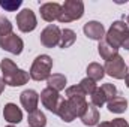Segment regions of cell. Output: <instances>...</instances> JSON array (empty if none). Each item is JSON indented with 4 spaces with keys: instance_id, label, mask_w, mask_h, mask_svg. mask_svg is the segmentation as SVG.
Instances as JSON below:
<instances>
[{
    "instance_id": "cell-1",
    "label": "cell",
    "mask_w": 129,
    "mask_h": 127,
    "mask_svg": "<svg viewBox=\"0 0 129 127\" xmlns=\"http://www.w3.org/2000/svg\"><path fill=\"white\" fill-rule=\"evenodd\" d=\"M0 69L3 73L2 78L5 81V84L9 87H21V85L27 84L30 79L29 72L20 69L11 58H3L0 61Z\"/></svg>"
},
{
    "instance_id": "cell-2",
    "label": "cell",
    "mask_w": 129,
    "mask_h": 127,
    "mask_svg": "<svg viewBox=\"0 0 129 127\" xmlns=\"http://www.w3.org/2000/svg\"><path fill=\"white\" fill-rule=\"evenodd\" d=\"M64 94H66V103L72 109L74 115L75 117H81L84 114V111L87 109V106H89V103L86 100V94L81 90V87L80 85L68 87Z\"/></svg>"
},
{
    "instance_id": "cell-3",
    "label": "cell",
    "mask_w": 129,
    "mask_h": 127,
    "mask_svg": "<svg viewBox=\"0 0 129 127\" xmlns=\"http://www.w3.org/2000/svg\"><path fill=\"white\" fill-rule=\"evenodd\" d=\"M51 69H53V58L47 54H41L35 58L30 67V79L33 81H45L50 78L51 75Z\"/></svg>"
},
{
    "instance_id": "cell-4",
    "label": "cell",
    "mask_w": 129,
    "mask_h": 127,
    "mask_svg": "<svg viewBox=\"0 0 129 127\" xmlns=\"http://www.w3.org/2000/svg\"><path fill=\"white\" fill-rule=\"evenodd\" d=\"M84 15V3L81 0H66L62 5V12L59 17V21L62 24L77 21Z\"/></svg>"
},
{
    "instance_id": "cell-5",
    "label": "cell",
    "mask_w": 129,
    "mask_h": 127,
    "mask_svg": "<svg viewBox=\"0 0 129 127\" xmlns=\"http://www.w3.org/2000/svg\"><path fill=\"white\" fill-rule=\"evenodd\" d=\"M128 32H129V27L125 21H114L110 26L108 32L105 33V37L104 39L110 45H113L114 48L119 49V48H122V42H123L125 36L128 34Z\"/></svg>"
},
{
    "instance_id": "cell-6",
    "label": "cell",
    "mask_w": 129,
    "mask_h": 127,
    "mask_svg": "<svg viewBox=\"0 0 129 127\" xmlns=\"http://www.w3.org/2000/svg\"><path fill=\"white\" fill-rule=\"evenodd\" d=\"M39 97H41V102H42L44 108H47L50 112H53L56 115H57L60 106L63 105V102H64V97L60 96V93H57V91H54V90H51L48 87L41 91Z\"/></svg>"
},
{
    "instance_id": "cell-7",
    "label": "cell",
    "mask_w": 129,
    "mask_h": 127,
    "mask_svg": "<svg viewBox=\"0 0 129 127\" xmlns=\"http://www.w3.org/2000/svg\"><path fill=\"white\" fill-rule=\"evenodd\" d=\"M104 70L107 75L113 76L114 79H125L126 73H128V67H126V63L125 60L122 58V55H116L110 60L105 61V66H104Z\"/></svg>"
},
{
    "instance_id": "cell-8",
    "label": "cell",
    "mask_w": 129,
    "mask_h": 127,
    "mask_svg": "<svg viewBox=\"0 0 129 127\" xmlns=\"http://www.w3.org/2000/svg\"><path fill=\"white\" fill-rule=\"evenodd\" d=\"M17 26L20 29V32L23 33H30L36 29L38 26V20L36 15L32 9H23L17 14Z\"/></svg>"
},
{
    "instance_id": "cell-9",
    "label": "cell",
    "mask_w": 129,
    "mask_h": 127,
    "mask_svg": "<svg viewBox=\"0 0 129 127\" xmlns=\"http://www.w3.org/2000/svg\"><path fill=\"white\" fill-rule=\"evenodd\" d=\"M0 48L11 52V54H21L23 48H24V42L20 36H17L15 33L6 34V36H0Z\"/></svg>"
},
{
    "instance_id": "cell-10",
    "label": "cell",
    "mask_w": 129,
    "mask_h": 127,
    "mask_svg": "<svg viewBox=\"0 0 129 127\" xmlns=\"http://www.w3.org/2000/svg\"><path fill=\"white\" fill-rule=\"evenodd\" d=\"M60 36H62V30L59 29V26L50 24L41 32V43L45 48H54L60 43Z\"/></svg>"
},
{
    "instance_id": "cell-11",
    "label": "cell",
    "mask_w": 129,
    "mask_h": 127,
    "mask_svg": "<svg viewBox=\"0 0 129 127\" xmlns=\"http://www.w3.org/2000/svg\"><path fill=\"white\" fill-rule=\"evenodd\" d=\"M39 12H41L42 20H45L47 23H53L54 20H59L60 12H62V5L56 2H48V3L41 5Z\"/></svg>"
},
{
    "instance_id": "cell-12",
    "label": "cell",
    "mask_w": 129,
    "mask_h": 127,
    "mask_svg": "<svg viewBox=\"0 0 129 127\" xmlns=\"http://www.w3.org/2000/svg\"><path fill=\"white\" fill-rule=\"evenodd\" d=\"M20 102H21V106L30 114V112H33V111L38 109L39 94H38L35 90H24V91L20 94Z\"/></svg>"
},
{
    "instance_id": "cell-13",
    "label": "cell",
    "mask_w": 129,
    "mask_h": 127,
    "mask_svg": "<svg viewBox=\"0 0 129 127\" xmlns=\"http://www.w3.org/2000/svg\"><path fill=\"white\" fill-rule=\"evenodd\" d=\"M84 34L92 40H102L105 37V29L99 21H89L83 27Z\"/></svg>"
},
{
    "instance_id": "cell-14",
    "label": "cell",
    "mask_w": 129,
    "mask_h": 127,
    "mask_svg": "<svg viewBox=\"0 0 129 127\" xmlns=\"http://www.w3.org/2000/svg\"><path fill=\"white\" fill-rule=\"evenodd\" d=\"M3 118L9 124H18L23 121V112L15 103H6L3 106Z\"/></svg>"
},
{
    "instance_id": "cell-15",
    "label": "cell",
    "mask_w": 129,
    "mask_h": 127,
    "mask_svg": "<svg viewBox=\"0 0 129 127\" xmlns=\"http://www.w3.org/2000/svg\"><path fill=\"white\" fill-rule=\"evenodd\" d=\"M80 120L83 121V124L84 126H98V123H99V111H98V108L95 105H89L87 106V109L84 111V114L80 117Z\"/></svg>"
},
{
    "instance_id": "cell-16",
    "label": "cell",
    "mask_w": 129,
    "mask_h": 127,
    "mask_svg": "<svg viewBox=\"0 0 129 127\" xmlns=\"http://www.w3.org/2000/svg\"><path fill=\"white\" fill-rule=\"evenodd\" d=\"M98 52H99V55L107 61V60H110V58H113V57H116L117 54H119V49L117 48H114L113 45H110L105 39H102V40H99V45H98Z\"/></svg>"
},
{
    "instance_id": "cell-17",
    "label": "cell",
    "mask_w": 129,
    "mask_h": 127,
    "mask_svg": "<svg viewBox=\"0 0 129 127\" xmlns=\"http://www.w3.org/2000/svg\"><path fill=\"white\" fill-rule=\"evenodd\" d=\"M107 108L113 114H122V112H125L128 109V100L125 97L116 96L114 99H111L110 102H107Z\"/></svg>"
},
{
    "instance_id": "cell-18",
    "label": "cell",
    "mask_w": 129,
    "mask_h": 127,
    "mask_svg": "<svg viewBox=\"0 0 129 127\" xmlns=\"http://www.w3.org/2000/svg\"><path fill=\"white\" fill-rule=\"evenodd\" d=\"M47 87L51 88V90H54V91H57V93L62 91L66 87V76L62 75V73H53V75H50V78L47 79Z\"/></svg>"
},
{
    "instance_id": "cell-19",
    "label": "cell",
    "mask_w": 129,
    "mask_h": 127,
    "mask_svg": "<svg viewBox=\"0 0 129 127\" xmlns=\"http://www.w3.org/2000/svg\"><path fill=\"white\" fill-rule=\"evenodd\" d=\"M86 72H87V78L93 79L95 82H96V81H101V79L105 76V70H104V66H101V64L96 63V61H93V63L89 64Z\"/></svg>"
},
{
    "instance_id": "cell-20",
    "label": "cell",
    "mask_w": 129,
    "mask_h": 127,
    "mask_svg": "<svg viewBox=\"0 0 129 127\" xmlns=\"http://www.w3.org/2000/svg\"><path fill=\"white\" fill-rule=\"evenodd\" d=\"M27 121H29V127H45L47 126V117L39 109H36V111H33V112L29 114Z\"/></svg>"
},
{
    "instance_id": "cell-21",
    "label": "cell",
    "mask_w": 129,
    "mask_h": 127,
    "mask_svg": "<svg viewBox=\"0 0 129 127\" xmlns=\"http://www.w3.org/2000/svg\"><path fill=\"white\" fill-rule=\"evenodd\" d=\"M75 40H77V33L74 32V30H71V29H63L62 30V36H60V43H59V46L64 49V48H69V46H72L74 43H75Z\"/></svg>"
},
{
    "instance_id": "cell-22",
    "label": "cell",
    "mask_w": 129,
    "mask_h": 127,
    "mask_svg": "<svg viewBox=\"0 0 129 127\" xmlns=\"http://www.w3.org/2000/svg\"><path fill=\"white\" fill-rule=\"evenodd\" d=\"M57 115L63 120L64 123H72L77 117L74 115V112H72V109L68 106V103H66V99H64L63 105L60 106V109H59V112H57Z\"/></svg>"
},
{
    "instance_id": "cell-23",
    "label": "cell",
    "mask_w": 129,
    "mask_h": 127,
    "mask_svg": "<svg viewBox=\"0 0 129 127\" xmlns=\"http://www.w3.org/2000/svg\"><path fill=\"white\" fill-rule=\"evenodd\" d=\"M78 85L81 87V90L84 91V94L86 96H92L93 94V91L98 88L96 82H95L93 79H90V78H84V79H81Z\"/></svg>"
},
{
    "instance_id": "cell-24",
    "label": "cell",
    "mask_w": 129,
    "mask_h": 127,
    "mask_svg": "<svg viewBox=\"0 0 129 127\" xmlns=\"http://www.w3.org/2000/svg\"><path fill=\"white\" fill-rule=\"evenodd\" d=\"M90 97H92V105H95L96 108H102V106L107 103L105 94H104V91L101 90V87H98L96 90L93 91V94L90 96Z\"/></svg>"
},
{
    "instance_id": "cell-25",
    "label": "cell",
    "mask_w": 129,
    "mask_h": 127,
    "mask_svg": "<svg viewBox=\"0 0 129 127\" xmlns=\"http://www.w3.org/2000/svg\"><path fill=\"white\" fill-rule=\"evenodd\" d=\"M21 5H23L21 0H2V2H0V6H2L5 11H9V12L17 11Z\"/></svg>"
},
{
    "instance_id": "cell-26",
    "label": "cell",
    "mask_w": 129,
    "mask_h": 127,
    "mask_svg": "<svg viewBox=\"0 0 129 127\" xmlns=\"http://www.w3.org/2000/svg\"><path fill=\"white\" fill-rule=\"evenodd\" d=\"M101 90L104 91L107 102H110L111 99H114V97L117 96V88H116V85H113V84H104V85H101Z\"/></svg>"
},
{
    "instance_id": "cell-27",
    "label": "cell",
    "mask_w": 129,
    "mask_h": 127,
    "mask_svg": "<svg viewBox=\"0 0 129 127\" xmlns=\"http://www.w3.org/2000/svg\"><path fill=\"white\" fill-rule=\"evenodd\" d=\"M12 24H11V21L8 20V18H5V17H0V36H6V34H11L12 32Z\"/></svg>"
},
{
    "instance_id": "cell-28",
    "label": "cell",
    "mask_w": 129,
    "mask_h": 127,
    "mask_svg": "<svg viewBox=\"0 0 129 127\" xmlns=\"http://www.w3.org/2000/svg\"><path fill=\"white\" fill-rule=\"evenodd\" d=\"M111 123H113L114 127H129V123L126 120H123V118H114Z\"/></svg>"
},
{
    "instance_id": "cell-29",
    "label": "cell",
    "mask_w": 129,
    "mask_h": 127,
    "mask_svg": "<svg viewBox=\"0 0 129 127\" xmlns=\"http://www.w3.org/2000/svg\"><path fill=\"white\" fill-rule=\"evenodd\" d=\"M122 48H125V49H128L129 51V32H128V34L125 36L123 42H122Z\"/></svg>"
},
{
    "instance_id": "cell-30",
    "label": "cell",
    "mask_w": 129,
    "mask_h": 127,
    "mask_svg": "<svg viewBox=\"0 0 129 127\" xmlns=\"http://www.w3.org/2000/svg\"><path fill=\"white\" fill-rule=\"evenodd\" d=\"M98 127H114L111 121H102L101 124H98Z\"/></svg>"
},
{
    "instance_id": "cell-31",
    "label": "cell",
    "mask_w": 129,
    "mask_h": 127,
    "mask_svg": "<svg viewBox=\"0 0 129 127\" xmlns=\"http://www.w3.org/2000/svg\"><path fill=\"white\" fill-rule=\"evenodd\" d=\"M5 85H6V84H5L3 78H0V94H2V93H3V90H5Z\"/></svg>"
},
{
    "instance_id": "cell-32",
    "label": "cell",
    "mask_w": 129,
    "mask_h": 127,
    "mask_svg": "<svg viewBox=\"0 0 129 127\" xmlns=\"http://www.w3.org/2000/svg\"><path fill=\"white\" fill-rule=\"evenodd\" d=\"M125 84H126V87L129 88V72L126 73V76H125Z\"/></svg>"
},
{
    "instance_id": "cell-33",
    "label": "cell",
    "mask_w": 129,
    "mask_h": 127,
    "mask_svg": "<svg viewBox=\"0 0 129 127\" xmlns=\"http://www.w3.org/2000/svg\"><path fill=\"white\" fill-rule=\"evenodd\" d=\"M126 24H128V27H129V15L126 17Z\"/></svg>"
},
{
    "instance_id": "cell-34",
    "label": "cell",
    "mask_w": 129,
    "mask_h": 127,
    "mask_svg": "<svg viewBox=\"0 0 129 127\" xmlns=\"http://www.w3.org/2000/svg\"><path fill=\"white\" fill-rule=\"evenodd\" d=\"M6 127H15V126L14 124H9V126H6Z\"/></svg>"
}]
</instances>
